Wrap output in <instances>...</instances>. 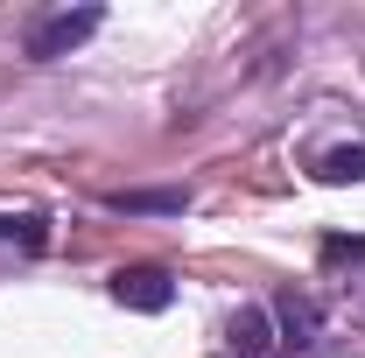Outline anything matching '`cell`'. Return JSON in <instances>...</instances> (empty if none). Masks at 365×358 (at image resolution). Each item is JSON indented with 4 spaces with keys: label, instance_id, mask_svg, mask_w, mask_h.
<instances>
[{
    "label": "cell",
    "instance_id": "277c9868",
    "mask_svg": "<svg viewBox=\"0 0 365 358\" xmlns=\"http://www.w3.org/2000/svg\"><path fill=\"white\" fill-rule=\"evenodd\" d=\"M317 176L323 183H365V148H330L317 162Z\"/></svg>",
    "mask_w": 365,
    "mask_h": 358
},
{
    "label": "cell",
    "instance_id": "6da1fadb",
    "mask_svg": "<svg viewBox=\"0 0 365 358\" xmlns=\"http://www.w3.org/2000/svg\"><path fill=\"white\" fill-rule=\"evenodd\" d=\"M169 295H176V288H169L162 267H120V274H113V302H120V310L155 316V310H169Z\"/></svg>",
    "mask_w": 365,
    "mask_h": 358
},
{
    "label": "cell",
    "instance_id": "8992f818",
    "mask_svg": "<svg viewBox=\"0 0 365 358\" xmlns=\"http://www.w3.org/2000/svg\"><path fill=\"white\" fill-rule=\"evenodd\" d=\"M120 211H182V190H134L120 197Z\"/></svg>",
    "mask_w": 365,
    "mask_h": 358
},
{
    "label": "cell",
    "instance_id": "7a4b0ae2",
    "mask_svg": "<svg viewBox=\"0 0 365 358\" xmlns=\"http://www.w3.org/2000/svg\"><path fill=\"white\" fill-rule=\"evenodd\" d=\"M98 29V7H78V14H56V21H43L36 36H29V56H63V49H78Z\"/></svg>",
    "mask_w": 365,
    "mask_h": 358
},
{
    "label": "cell",
    "instance_id": "3957f363",
    "mask_svg": "<svg viewBox=\"0 0 365 358\" xmlns=\"http://www.w3.org/2000/svg\"><path fill=\"white\" fill-rule=\"evenodd\" d=\"M274 316H281V330H288L295 352L317 344V302H309V295H274Z\"/></svg>",
    "mask_w": 365,
    "mask_h": 358
},
{
    "label": "cell",
    "instance_id": "5b68a950",
    "mask_svg": "<svg viewBox=\"0 0 365 358\" xmlns=\"http://www.w3.org/2000/svg\"><path fill=\"white\" fill-rule=\"evenodd\" d=\"M232 344H239L246 358H267V316H260V310H239V316H232Z\"/></svg>",
    "mask_w": 365,
    "mask_h": 358
},
{
    "label": "cell",
    "instance_id": "52a82bcc",
    "mask_svg": "<svg viewBox=\"0 0 365 358\" xmlns=\"http://www.w3.org/2000/svg\"><path fill=\"white\" fill-rule=\"evenodd\" d=\"M0 239H21V246H43V225H36V218H0Z\"/></svg>",
    "mask_w": 365,
    "mask_h": 358
}]
</instances>
